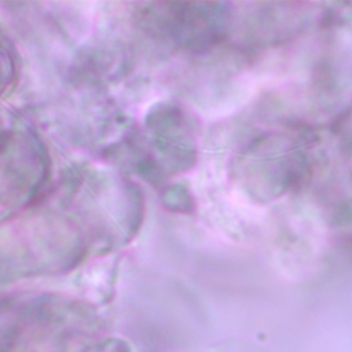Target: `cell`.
<instances>
[{"label":"cell","mask_w":352,"mask_h":352,"mask_svg":"<svg viewBox=\"0 0 352 352\" xmlns=\"http://www.w3.org/2000/svg\"><path fill=\"white\" fill-rule=\"evenodd\" d=\"M307 142L301 135L274 133L260 139L248 153V177L258 192L276 195L301 177L307 165Z\"/></svg>","instance_id":"obj_1"},{"label":"cell","mask_w":352,"mask_h":352,"mask_svg":"<svg viewBox=\"0 0 352 352\" xmlns=\"http://www.w3.org/2000/svg\"><path fill=\"white\" fill-rule=\"evenodd\" d=\"M160 12V26L179 45L201 51L221 38L230 10L226 3H175Z\"/></svg>","instance_id":"obj_2"},{"label":"cell","mask_w":352,"mask_h":352,"mask_svg":"<svg viewBox=\"0 0 352 352\" xmlns=\"http://www.w3.org/2000/svg\"><path fill=\"white\" fill-rule=\"evenodd\" d=\"M15 74V58L8 47L0 41V96L14 82Z\"/></svg>","instance_id":"obj_3"}]
</instances>
